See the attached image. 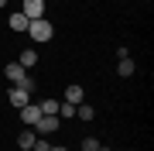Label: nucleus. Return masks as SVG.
I'll use <instances>...</instances> for the list:
<instances>
[{
  "mask_svg": "<svg viewBox=\"0 0 154 151\" xmlns=\"http://www.w3.org/2000/svg\"><path fill=\"white\" fill-rule=\"evenodd\" d=\"M28 34H31V41H51L55 38V28H51V21H45V17H38V21H31L28 24Z\"/></svg>",
  "mask_w": 154,
  "mask_h": 151,
  "instance_id": "1",
  "label": "nucleus"
},
{
  "mask_svg": "<svg viewBox=\"0 0 154 151\" xmlns=\"http://www.w3.org/2000/svg\"><path fill=\"white\" fill-rule=\"evenodd\" d=\"M21 14L28 17V21L45 17V0H21Z\"/></svg>",
  "mask_w": 154,
  "mask_h": 151,
  "instance_id": "2",
  "label": "nucleus"
},
{
  "mask_svg": "<svg viewBox=\"0 0 154 151\" xmlns=\"http://www.w3.org/2000/svg\"><path fill=\"white\" fill-rule=\"evenodd\" d=\"M4 76H7V79H11V86H17V83H21V79H24V76H28V69H24V65H21V62H17V58H14V62H7V65H4Z\"/></svg>",
  "mask_w": 154,
  "mask_h": 151,
  "instance_id": "3",
  "label": "nucleus"
},
{
  "mask_svg": "<svg viewBox=\"0 0 154 151\" xmlns=\"http://www.w3.org/2000/svg\"><path fill=\"white\" fill-rule=\"evenodd\" d=\"M34 131H38L41 137H48V134H55V131H62V120L58 117H41L38 124H34Z\"/></svg>",
  "mask_w": 154,
  "mask_h": 151,
  "instance_id": "4",
  "label": "nucleus"
},
{
  "mask_svg": "<svg viewBox=\"0 0 154 151\" xmlns=\"http://www.w3.org/2000/svg\"><path fill=\"white\" fill-rule=\"evenodd\" d=\"M21 120H24V127H34V124L41 120V106H38V103H28V106H21Z\"/></svg>",
  "mask_w": 154,
  "mask_h": 151,
  "instance_id": "5",
  "label": "nucleus"
},
{
  "mask_svg": "<svg viewBox=\"0 0 154 151\" xmlns=\"http://www.w3.org/2000/svg\"><path fill=\"white\" fill-rule=\"evenodd\" d=\"M7 96H11V106H17V110L31 103V93H24L21 86H11V93H7Z\"/></svg>",
  "mask_w": 154,
  "mask_h": 151,
  "instance_id": "6",
  "label": "nucleus"
},
{
  "mask_svg": "<svg viewBox=\"0 0 154 151\" xmlns=\"http://www.w3.org/2000/svg\"><path fill=\"white\" fill-rule=\"evenodd\" d=\"M134 69H137V65H134V58H130V55H127V58H116V76H120V79H130V76H134Z\"/></svg>",
  "mask_w": 154,
  "mask_h": 151,
  "instance_id": "7",
  "label": "nucleus"
},
{
  "mask_svg": "<svg viewBox=\"0 0 154 151\" xmlns=\"http://www.w3.org/2000/svg\"><path fill=\"white\" fill-rule=\"evenodd\" d=\"M75 117L89 124V120H93V117H96V110H93V103H75Z\"/></svg>",
  "mask_w": 154,
  "mask_h": 151,
  "instance_id": "8",
  "label": "nucleus"
},
{
  "mask_svg": "<svg viewBox=\"0 0 154 151\" xmlns=\"http://www.w3.org/2000/svg\"><path fill=\"white\" fill-rule=\"evenodd\" d=\"M28 24H31V21H28L21 11H14V14H11V31H28Z\"/></svg>",
  "mask_w": 154,
  "mask_h": 151,
  "instance_id": "9",
  "label": "nucleus"
},
{
  "mask_svg": "<svg viewBox=\"0 0 154 151\" xmlns=\"http://www.w3.org/2000/svg\"><path fill=\"white\" fill-rule=\"evenodd\" d=\"M82 96H86V93H82V86L72 83L69 90H65V103H82Z\"/></svg>",
  "mask_w": 154,
  "mask_h": 151,
  "instance_id": "10",
  "label": "nucleus"
},
{
  "mask_svg": "<svg viewBox=\"0 0 154 151\" xmlns=\"http://www.w3.org/2000/svg\"><path fill=\"white\" fill-rule=\"evenodd\" d=\"M41 117H58V100H41Z\"/></svg>",
  "mask_w": 154,
  "mask_h": 151,
  "instance_id": "11",
  "label": "nucleus"
},
{
  "mask_svg": "<svg viewBox=\"0 0 154 151\" xmlns=\"http://www.w3.org/2000/svg\"><path fill=\"white\" fill-rule=\"evenodd\" d=\"M17 62H21V65H24V69H31V65H34V62H38V52H34V48H24V52H21V55H17Z\"/></svg>",
  "mask_w": 154,
  "mask_h": 151,
  "instance_id": "12",
  "label": "nucleus"
},
{
  "mask_svg": "<svg viewBox=\"0 0 154 151\" xmlns=\"http://www.w3.org/2000/svg\"><path fill=\"white\" fill-rule=\"evenodd\" d=\"M34 131H21V134H17V148H24V151H31V144H34Z\"/></svg>",
  "mask_w": 154,
  "mask_h": 151,
  "instance_id": "13",
  "label": "nucleus"
},
{
  "mask_svg": "<svg viewBox=\"0 0 154 151\" xmlns=\"http://www.w3.org/2000/svg\"><path fill=\"white\" fill-rule=\"evenodd\" d=\"M75 117V103H58V120L65 124V120H72Z\"/></svg>",
  "mask_w": 154,
  "mask_h": 151,
  "instance_id": "14",
  "label": "nucleus"
},
{
  "mask_svg": "<svg viewBox=\"0 0 154 151\" xmlns=\"http://www.w3.org/2000/svg\"><path fill=\"white\" fill-rule=\"evenodd\" d=\"M48 148H51L48 137H34V144H31V151H48Z\"/></svg>",
  "mask_w": 154,
  "mask_h": 151,
  "instance_id": "15",
  "label": "nucleus"
},
{
  "mask_svg": "<svg viewBox=\"0 0 154 151\" xmlns=\"http://www.w3.org/2000/svg\"><path fill=\"white\" fill-rule=\"evenodd\" d=\"M17 86H21L24 93H34V79H31V76H24V79H21V83H17Z\"/></svg>",
  "mask_w": 154,
  "mask_h": 151,
  "instance_id": "16",
  "label": "nucleus"
},
{
  "mask_svg": "<svg viewBox=\"0 0 154 151\" xmlns=\"http://www.w3.org/2000/svg\"><path fill=\"white\" fill-rule=\"evenodd\" d=\"M82 151H99V141H96V137H86V141H82Z\"/></svg>",
  "mask_w": 154,
  "mask_h": 151,
  "instance_id": "17",
  "label": "nucleus"
},
{
  "mask_svg": "<svg viewBox=\"0 0 154 151\" xmlns=\"http://www.w3.org/2000/svg\"><path fill=\"white\" fill-rule=\"evenodd\" d=\"M48 151H69V148H58V144H51V148H48Z\"/></svg>",
  "mask_w": 154,
  "mask_h": 151,
  "instance_id": "18",
  "label": "nucleus"
},
{
  "mask_svg": "<svg viewBox=\"0 0 154 151\" xmlns=\"http://www.w3.org/2000/svg\"><path fill=\"white\" fill-rule=\"evenodd\" d=\"M99 151H113V148H103V144H99Z\"/></svg>",
  "mask_w": 154,
  "mask_h": 151,
  "instance_id": "19",
  "label": "nucleus"
}]
</instances>
